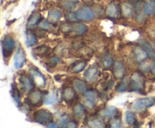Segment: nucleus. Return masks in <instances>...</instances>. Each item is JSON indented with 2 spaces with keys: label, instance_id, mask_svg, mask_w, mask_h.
<instances>
[{
  "label": "nucleus",
  "instance_id": "nucleus-22",
  "mask_svg": "<svg viewBox=\"0 0 155 128\" xmlns=\"http://www.w3.org/2000/svg\"><path fill=\"white\" fill-rule=\"evenodd\" d=\"M37 42V39L35 34L32 32L28 31L26 33V45L27 47L33 46Z\"/></svg>",
  "mask_w": 155,
  "mask_h": 128
},
{
  "label": "nucleus",
  "instance_id": "nucleus-23",
  "mask_svg": "<svg viewBox=\"0 0 155 128\" xmlns=\"http://www.w3.org/2000/svg\"><path fill=\"white\" fill-rule=\"evenodd\" d=\"M88 124L91 127H104V123L101 119L98 117H90L88 121Z\"/></svg>",
  "mask_w": 155,
  "mask_h": 128
},
{
  "label": "nucleus",
  "instance_id": "nucleus-6",
  "mask_svg": "<svg viewBox=\"0 0 155 128\" xmlns=\"http://www.w3.org/2000/svg\"><path fill=\"white\" fill-rule=\"evenodd\" d=\"M26 62V54L25 51L23 49L21 46H19L17 49L16 53L14 56V66L17 69H19L23 67Z\"/></svg>",
  "mask_w": 155,
  "mask_h": 128
},
{
  "label": "nucleus",
  "instance_id": "nucleus-14",
  "mask_svg": "<svg viewBox=\"0 0 155 128\" xmlns=\"http://www.w3.org/2000/svg\"><path fill=\"white\" fill-rule=\"evenodd\" d=\"M98 73V68L97 66H91L85 71L84 78L86 81H92Z\"/></svg>",
  "mask_w": 155,
  "mask_h": 128
},
{
  "label": "nucleus",
  "instance_id": "nucleus-38",
  "mask_svg": "<svg viewBox=\"0 0 155 128\" xmlns=\"http://www.w3.org/2000/svg\"><path fill=\"white\" fill-rule=\"evenodd\" d=\"M39 28L44 30H48L50 28V23L48 20H42L39 23Z\"/></svg>",
  "mask_w": 155,
  "mask_h": 128
},
{
  "label": "nucleus",
  "instance_id": "nucleus-34",
  "mask_svg": "<svg viewBox=\"0 0 155 128\" xmlns=\"http://www.w3.org/2000/svg\"><path fill=\"white\" fill-rule=\"evenodd\" d=\"M70 122V118L68 116L65 115L61 118V120H59L58 123V126L60 127H68V124Z\"/></svg>",
  "mask_w": 155,
  "mask_h": 128
},
{
  "label": "nucleus",
  "instance_id": "nucleus-8",
  "mask_svg": "<svg viewBox=\"0 0 155 128\" xmlns=\"http://www.w3.org/2000/svg\"><path fill=\"white\" fill-rule=\"evenodd\" d=\"M30 70L31 79L33 81V84H35L39 87H44L45 84V78L43 76V75L36 68L31 69Z\"/></svg>",
  "mask_w": 155,
  "mask_h": 128
},
{
  "label": "nucleus",
  "instance_id": "nucleus-5",
  "mask_svg": "<svg viewBox=\"0 0 155 128\" xmlns=\"http://www.w3.org/2000/svg\"><path fill=\"white\" fill-rule=\"evenodd\" d=\"M2 48L5 58L8 57L15 48V42L13 38L10 36H5L2 42Z\"/></svg>",
  "mask_w": 155,
  "mask_h": 128
},
{
  "label": "nucleus",
  "instance_id": "nucleus-24",
  "mask_svg": "<svg viewBox=\"0 0 155 128\" xmlns=\"http://www.w3.org/2000/svg\"><path fill=\"white\" fill-rule=\"evenodd\" d=\"M42 20V17H41V15L39 14L36 13L34 14H32L30 17L28 21H27V24H28L29 27H34V26L39 24Z\"/></svg>",
  "mask_w": 155,
  "mask_h": 128
},
{
  "label": "nucleus",
  "instance_id": "nucleus-18",
  "mask_svg": "<svg viewBox=\"0 0 155 128\" xmlns=\"http://www.w3.org/2000/svg\"><path fill=\"white\" fill-rule=\"evenodd\" d=\"M119 13V10L114 2H111L107 5L106 8V14L110 17H116Z\"/></svg>",
  "mask_w": 155,
  "mask_h": 128
},
{
  "label": "nucleus",
  "instance_id": "nucleus-39",
  "mask_svg": "<svg viewBox=\"0 0 155 128\" xmlns=\"http://www.w3.org/2000/svg\"><path fill=\"white\" fill-rule=\"evenodd\" d=\"M83 103H84L85 106H86L89 108H93L95 105V102L93 101L88 100V99H83Z\"/></svg>",
  "mask_w": 155,
  "mask_h": 128
},
{
  "label": "nucleus",
  "instance_id": "nucleus-9",
  "mask_svg": "<svg viewBox=\"0 0 155 128\" xmlns=\"http://www.w3.org/2000/svg\"><path fill=\"white\" fill-rule=\"evenodd\" d=\"M113 72L114 75L116 78H118V79L124 78L126 73V69L122 62L119 61V60H117V61L114 62V63Z\"/></svg>",
  "mask_w": 155,
  "mask_h": 128
},
{
  "label": "nucleus",
  "instance_id": "nucleus-1",
  "mask_svg": "<svg viewBox=\"0 0 155 128\" xmlns=\"http://www.w3.org/2000/svg\"><path fill=\"white\" fill-rule=\"evenodd\" d=\"M33 119L39 124L45 125L52 121V114L47 109H39L33 114Z\"/></svg>",
  "mask_w": 155,
  "mask_h": 128
},
{
  "label": "nucleus",
  "instance_id": "nucleus-2",
  "mask_svg": "<svg viewBox=\"0 0 155 128\" xmlns=\"http://www.w3.org/2000/svg\"><path fill=\"white\" fill-rule=\"evenodd\" d=\"M130 87L134 91H141L145 88V78L139 72H133L130 81Z\"/></svg>",
  "mask_w": 155,
  "mask_h": 128
},
{
  "label": "nucleus",
  "instance_id": "nucleus-42",
  "mask_svg": "<svg viewBox=\"0 0 155 128\" xmlns=\"http://www.w3.org/2000/svg\"><path fill=\"white\" fill-rule=\"evenodd\" d=\"M77 123H76L75 121H71V120H70V122L69 123H68V127H77Z\"/></svg>",
  "mask_w": 155,
  "mask_h": 128
},
{
  "label": "nucleus",
  "instance_id": "nucleus-25",
  "mask_svg": "<svg viewBox=\"0 0 155 128\" xmlns=\"http://www.w3.org/2000/svg\"><path fill=\"white\" fill-rule=\"evenodd\" d=\"M101 63H102L103 66L105 69H108V68L111 67V66L114 63L113 58H112L111 55L109 54H104L102 57H101Z\"/></svg>",
  "mask_w": 155,
  "mask_h": 128
},
{
  "label": "nucleus",
  "instance_id": "nucleus-29",
  "mask_svg": "<svg viewBox=\"0 0 155 128\" xmlns=\"http://www.w3.org/2000/svg\"><path fill=\"white\" fill-rule=\"evenodd\" d=\"M86 65V61H78L77 63H74V66L72 67V72L74 73H78L83 71L85 69Z\"/></svg>",
  "mask_w": 155,
  "mask_h": 128
},
{
  "label": "nucleus",
  "instance_id": "nucleus-26",
  "mask_svg": "<svg viewBox=\"0 0 155 128\" xmlns=\"http://www.w3.org/2000/svg\"><path fill=\"white\" fill-rule=\"evenodd\" d=\"M57 94H56L54 91H52L49 94H48L45 96V99H44V103H45V105H51V104H54V102H57Z\"/></svg>",
  "mask_w": 155,
  "mask_h": 128
},
{
  "label": "nucleus",
  "instance_id": "nucleus-20",
  "mask_svg": "<svg viewBox=\"0 0 155 128\" xmlns=\"http://www.w3.org/2000/svg\"><path fill=\"white\" fill-rule=\"evenodd\" d=\"M140 44H141V46L143 47L144 49L146 51L148 57H149V58H154L155 51L153 49L152 47H151V45H150L148 42H146V41L145 40H141Z\"/></svg>",
  "mask_w": 155,
  "mask_h": 128
},
{
  "label": "nucleus",
  "instance_id": "nucleus-33",
  "mask_svg": "<svg viewBox=\"0 0 155 128\" xmlns=\"http://www.w3.org/2000/svg\"><path fill=\"white\" fill-rule=\"evenodd\" d=\"M60 28L62 33H68L74 30V25H71L69 23H64L61 24Z\"/></svg>",
  "mask_w": 155,
  "mask_h": 128
},
{
  "label": "nucleus",
  "instance_id": "nucleus-4",
  "mask_svg": "<svg viewBox=\"0 0 155 128\" xmlns=\"http://www.w3.org/2000/svg\"><path fill=\"white\" fill-rule=\"evenodd\" d=\"M75 15L77 20L85 21V22L92 20L95 17L94 12L92 11L90 8L87 7V6H83V7L80 8L78 11L75 12Z\"/></svg>",
  "mask_w": 155,
  "mask_h": 128
},
{
  "label": "nucleus",
  "instance_id": "nucleus-7",
  "mask_svg": "<svg viewBox=\"0 0 155 128\" xmlns=\"http://www.w3.org/2000/svg\"><path fill=\"white\" fill-rule=\"evenodd\" d=\"M18 84L20 85V90L24 93H29L33 90V81L27 75H20L18 78Z\"/></svg>",
  "mask_w": 155,
  "mask_h": 128
},
{
  "label": "nucleus",
  "instance_id": "nucleus-3",
  "mask_svg": "<svg viewBox=\"0 0 155 128\" xmlns=\"http://www.w3.org/2000/svg\"><path fill=\"white\" fill-rule=\"evenodd\" d=\"M155 104L154 97H146L138 99L133 102V108L135 111H142L150 108Z\"/></svg>",
  "mask_w": 155,
  "mask_h": 128
},
{
  "label": "nucleus",
  "instance_id": "nucleus-21",
  "mask_svg": "<svg viewBox=\"0 0 155 128\" xmlns=\"http://www.w3.org/2000/svg\"><path fill=\"white\" fill-rule=\"evenodd\" d=\"M76 96L75 90L72 87H67L65 88L64 91L63 96L64 99L66 102H70V101L73 100Z\"/></svg>",
  "mask_w": 155,
  "mask_h": 128
},
{
  "label": "nucleus",
  "instance_id": "nucleus-10",
  "mask_svg": "<svg viewBox=\"0 0 155 128\" xmlns=\"http://www.w3.org/2000/svg\"><path fill=\"white\" fill-rule=\"evenodd\" d=\"M28 101L30 105L34 106H37L42 102V94L39 90H33L30 92L28 96Z\"/></svg>",
  "mask_w": 155,
  "mask_h": 128
},
{
  "label": "nucleus",
  "instance_id": "nucleus-16",
  "mask_svg": "<svg viewBox=\"0 0 155 128\" xmlns=\"http://www.w3.org/2000/svg\"><path fill=\"white\" fill-rule=\"evenodd\" d=\"M74 87L77 92L80 93H84L87 91V84L84 81L80 79H75L74 81Z\"/></svg>",
  "mask_w": 155,
  "mask_h": 128
},
{
  "label": "nucleus",
  "instance_id": "nucleus-11",
  "mask_svg": "<svg viewBox=\"0 0 155 128\" xmlns=\"http://www.w3.org/2000/svg\"><path fill=\"white\" fill-rule=\"evenodd\" d=\"M61 16L62 13L59 9H52V10H50L49 11H48L47 20H48L50 23H57L60 20Z\"/></svg>",
  "mask_w": 155,
  "mask_h": 128
},
{
  "label": "nucleus",
  "instance_id": "nucleus-37",
  "mask_svg": "<svg viewBox=\"0 0 155 128\" xmlns=\"http://www.w3.org/2000/svg\"><path fill=\"white\" fill-rule=\"evenodd\" d=\"M12 97H13V99H15V102H17L18 103H19L20 102V99H21V97H20V95H19V91L18 90V89L15 88L14 87L13 89H12Z\"/></svg>",
  "mask_w": 155,
  "mask_h": 128
},
{
  "label": "nucleus",
  "instance_id": "nucleus-28",
  "mask_svg": "<svg viewBox=\"0 0 155 128\" xmlns=\"http://www.w3.org/2000/svg\"><path fill=\"white\" fill-rule=\"evenodd\" d=\"M97 97H98L97 93L94 90H87L83 93V99H88V100L96 102Z\"/></svg>",
  "mask_w": 155,
  "mask_h": 128
},
{
  "label": "nucleus",
  "instance_id": "nucleus-32",
  "mask_svg": "<svg viewBox=\"0 0 155 128\" xmlns=\"http://www.w3.org/2000/svg\"><path fill=\"white\" fill-rule=\"evenodd\" d=\"M128 88V83H127V81H122L117 84L116 87V90L117 92H124L127 90Z\"/></svg>",
  "mask_w": 155,
  "mask_h": 128
},
{
  "label": "nucleus",
  "instance_id": "nucleus-31",
  "mask_svg": "<svg viewBox=\"0 0 155 128\" xmlns=\"http://www.w3.org/2000/svg\"><path fill=\"white\" fill-rule=\"evenodd\" d=\"M126 121L129 125H133L136 121V117L133 111H127L126 113Z\"/></svg>",
  "mask_w": 155,
  "mask_h": 128
},
{
  "label": "nucleus",
  "instance_id": "nucleus-27",
  "mask_svg": "<svg viewBox=\"0 0 155 128\" xmlns=\"http://www.w3.org/2000/svg\"><path fill=\"white\" fill-rule=\"evenodd\" d=\"M79 2V0H63L61 2V5L66 10H71L74 8Z\"/></svg>",
  "mask_w": 155,
  "mask_h": 128
},
{
  "label": "nucleus",
  "instance_id": "nucleus-35",
  "mask_svg": "<svg viewBox=\"0 0 155 128\" xmlns=\"http://www.w3.org/2000/svg\"><path fill=\"white\" fill-rule=\"evenodd\" d=\"M110 124L111 127H121L122 126V121H121L120 119L114 117L110 120Z\"/></svg>",
  "mask_w": 155,
  "mask_h": 128
},
{
  "label": "nucleus",
  "instance_id": "nucleus-41",
  "mask_svg": "<svg viewBox=\"0 0 155 128\" xmlns=\"http://www.w3.org/2000/svg\"><path fill=\"white\" fill-rule=\"evenodd\" d=\"M150 71H151V74L155 76V60L151 63V67H150Z\"/></svg>",
  "mask_w": 155,
  "mask_h": 128
},
{
  "label": "nucleus",
  "instance_id": "nucleus-30",
  "mask_svg": "<svg viewBox=\"0 0 155 128\" xmlns=\"http://www.w3.org/2000/svg\"><path fill=\"white\" fill-rule=\"evenodd\" d=\"M74 33L77 35H82L85 33L87 30V27L82 23H76L74 25Z\"/></svg>",
  "mask_w": 155,
  "mask_h": 128
},
{
  "label": "nucleus",
  "instance_id": "nucleus-17",
  "mask_svg": "<svg viewBox=\"0 0 155 128\" xmlns=\"http://www.w3.org/2000/svg\"><path fill=\"white\" fill-rule=\"evenodd\" d=\"M121 12L124 17H130L133 14V8L130 4L127 2H124L121 5Z\"/></svg>",
  "mask_w": 155,
  "mask_h": 128
},
{
  "label": "nucleus",
  "instance_id": "nucleus-12",
  "mask_svg": "<svg viewBox=\"0 0 155 128\" xmlns=\"http://www.w3.org/2000/svg\"><path fill=\"white\" fill-rule=\"evenodd\" d=\"M117 108L114 106H107L100 112V114L102 117L106 119H112L116 117L117 114Z\"/></svg>",
  "mask_w": 155,
  "mask_h": 128
},
{
  "label": "nucleus",
  "instance_id": "nucleus-43",
  "mask_svg": "<svg viewBox=\"0 0 155 128\" xmlns=\"http://www.w3.org/2000/svg\"><path fill=\"white\" fill-rule=\"evenodd\" d=\"M47 126L48 127H52V128H54V127H58V125L56 124V123H52V122H50V123H48V124H47Z\"/></svg>",
  "mask_w": 155,
  "mask_h": 128
},
{
  "label": "nucleus",
  "instance_id": "nucleus-19",
  "mask_svg": "<svg viewBox=\"0 0 155 128\" xmlns=\"http://www.w3.org/2000/svg\"><path fill=\"white\" fill-rule=\"evenodd\" d=\"M74 115L76 118L80 119L85 114L84 105L81 103H77L74 107Z\"/></svg>",
  "mask_w": 155,
  "mask_h": 128
},
{
  "label": "nucleus",
  "instance_id": "nucleus-15",
  "mask_svg": "<svg viewBox=\"0 0 155 128\" xmlns=\"http://www.w3.org/2000/svg\"><path fill=\"white\" fill-rule=\"evenodd\" d=\"M143 11L148 16L155 14V0H146L143 6Z\"/></svg>",
  "mask_w": 155,
  "mask_h": 128
},
{
  "label": "nucleus",
  "instance_id": "nucleus-13",
  "mask_svg": "<svg viewBox=\"0 0 155 128\" xmlns=\"http://www.w3.org/2000/svg\"><path fill=\"white\" fill-rule=\"evenodd\" d=\"M134 57L136 60H137L139 63H141L143 60H145L147 57H148V54H147L146 51L143 48L142 46H136L134 48Z\"/></svg>",
  "mask_w": 155,
  "mask_h": 128
},
{
  "label": "nucleus",
  "instance_id": "nucleus-40",
  "mask_svg": "<svg viewBox=\"0 0 155 128\" xmlns=\"http://www.w3.org/2000/svg\"><path fill=\"white\" fill-rule=\"evenodd\" d=\"M60 58L58 57H51V59H50L49 60V63L51 66H55L56 64H57L58 63H59L60 62Z\"/></svg>",
  "mask_w": 155,
  "mask_h": 128
},
{
  "label": "nucleus",
  "instance_id": "nucleus-36",
  "mask_svg": "<svg viewBox=\"0 0 155 128\" xmlns=\"http://www.w3.org/2000/svg\"><path fill=\"white\" fill-rule=\"evenodd\" d=\"M48 48L45 46H42V45H41V46L38 47V48H36V49H35V51H36V54H38V55H42V54H46V52L48 51Z\"/></svg>",
  "mask_w": 155,
  "mask_h": 128
}]
</instances>
